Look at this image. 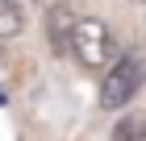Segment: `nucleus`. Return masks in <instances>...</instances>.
Instances as JSON below:
<instances>
[{"label": "nucleus", "instance_id": "f03ea898", "mask_svg": "<svg viewBox=\"0 0 146 141\" xmlns=\"http://www.w3.org/2000/svg\"><path fill=\"white\" fill-rule=\"evenodd\" d=\"M75 58L84 66H113L117 62V42H113V29L100 17H79L75 25Z\"/></svg>", "mask_w": 146, "mask_h": 141}, {"label": "nucleus", "instance_id": "20e7f679", "mask_svg": "<svg viewBox=\"0 0 146 141\" xmlns=\"http://www.w3.org/2000/svg\"><path fill=\"white\" fill-rule=\"evenodd\" d=\"M113 141H146V112L121 116L117 125H113Z\"/></svg>", "mask_w": 146, "mask_h": 141}, {"label": "nucleus", "instance_id": "39448f33", "mask_svg": "<svg viewBox=\"0 0 146 141\" xmlns=\"http://www.w3.org/2000/svg\"><path fill=\"white\" fill-rule=\"evenodd\" d=\"M25 25V12L17 0H0V37H17Z\"/></svg>", "mask_w": 146, "mask_h": 141}, {"label": "nucleus", "instance_id": "7ed1b4c3", "mask_svg": "<svg viewBox=\"0 0 146 141\" xmlns=\"http://www.w3.org/2000/svg\"><path fill=\"white\" fill-rule=\"evenodd\" d=\"M75 25H79V17L71 12V4H54V9L46 12V33H50L54 54H71V46H75Z\"/></svg>", "mask_w": 146, "mask_h": 141}, {"label": "nucleus", "instance_id": "f257e3e1", "mask_svg": "<svg viewBox=\"0 0 146 141\" xmlns=\"http://www.w3.org/2000/svg\"><path fill=\"white\" fill-rule=\"evenodd\" d=\"M146 79V66L138 54H121L117 62L104 71V83H100V108H125L129 100L138 96V87Z\"/></svg>", "mask_w": 146, "mask_h": 141}, {"label": "nucleus", "instance_id": "423d86ee", "mask_svg": "<svg viewBox=\"0 0 146 141\" xmlns=\"http://www.w3.org/2000/svg\"><path fill=\"white\" fill-rule=\"evenodd\" d=\"M134 4H146V0H134Z\"/></svg>", "mask_w": 146, "mask_h": 141}]
</instances>
